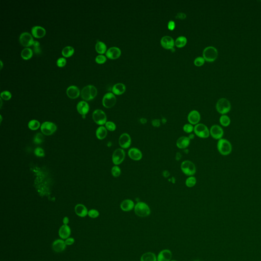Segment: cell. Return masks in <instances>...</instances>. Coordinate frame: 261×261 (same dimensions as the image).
Listing matches in <instances>:
<instances>
[{
    "label": "cell",
    "instance_id": "9f6ffc18",
    "mask_svg": "<svg viewBox=\"0 0 261 261\" xmlns=\"http://www.w3.org/2000/svg\"><path fill=\"white\" fill-rule=\"evenodd\" d=\"M140 121H141V123L142 124H145V123H146V119H145V118H141V119L140 120Z\"/></svg>",
    "mask_w": 261,
    "mask_h": 261
},
{
    "label": "cell",
    "instance_id": "d6a6232c",
    "mask_svg": "<svg viewBox=\"0 0 261 261\" xmlns=\"http://www.w3.org/2000/svg\"><path fill=\"white\" fill-rule=\"evenodd\" d=\"M74 48L71 46H67L63 48L62 51V54L65 57H70L73 55L74 53Z\"/></svg>",
    "mask_w": 261,
    "mask_h": 261
},
{
    "label": "cell",
    "instance_id": "f1b7e54d",
    "mask_svg": "<svg viewBox=\"0 0 261 261\" xmlns=\"http://www.w3.org/2000/svg\"><path fill=\"white\" fill-rule=\"evenodd\" d=\"M141 261H157V257L152 252H145L143 254L140 258Z\"/></svg>",
    "mask_w": 261,
    "mask_h": 261
},
{
    "label": "cell",
    "instance_id": "ac0fdd59",
    "mask_svg": "<svg viewBox=\"0 0 261 261\" xmlns=\"http://www.w3.org/2000/svg\"><path fill=\"white\" fill-rule=\"evenodd\" d=\"M121 50L117 47H111L109 48L106 53L107 57L111 59H116L121 55Z\"/></svg>",
    "mask_w": 261,
    "mask_h": 261
},
{
    "label": "cell",
    "instance_id": "74e56055",
    "mask_svg": "<svg viewBox=\"0 0 261 261\" xmlns=\"http://www.w3.org/2000/svg\"><path fill=\"white\" fill-rule=\"evenodd\" d=\"M121 169L118 165H115L111 169V174L115 178L120 177L121 175Z\"/></svg>",
    "mask_w": 261,
    "mask_h": 261
},
{
    "label": "cell",
    "instance_id": "7402d4cb",
    "mask_svg": "<svg viewBox=\"0 0 261 261\" xmlns=\"http://www.w3.org/2000/svg\"><path fill=\"white\" fill-rule=\"evenodd\" d=\"M65 242L62 240L58 239L55 241L52 244V248L55 252H61L66 248Z\"/></svg>",
    "mask_w": 261,
    "mask_h": 261
},
{
    "label": "cell",
    "instance_id": "7c38bea8",
    "mask_svg": "<svg viewBox=\"0 0 261 261\" xmlns=\"http://www.w3.org/2000/svg\"><path fill=\"white\" fill-rule=\"evenodd\" d=\"M19 41L23 46L25 47H31L33 44V38L28 32H23L19 36Z\"/></svg>",
    "mask_w": 261,
    "mask_h": 261
},
{
    "label": "cell",
    "instance_id": "816d5d0a",
    "mask_svg": "<svg viewBox=\"0 0 261 261\" xmlns=\"http://www.w3.org/2000/svg\"><path fill=\"white\" fill-rule=\"evenodd\" d=\"M186 18V15L184 13H178L177 16L175 17L176 19H184Z\"/></svg>",
    "mask_w": 261,
    "mask_h": 261
},
{
    "label": "cell",
    "instance_id": "cb8c5ba5",
    "mask_svg": "<svg viewBox=\"0 0 261 261\" xmlns=\"http://www.w3.org/2000/svg\"><path fill=\"white\" fill-rule=\"evenodd\" d=\"M77 109L80 114L85 115L89 112V106L85 101H80L77 105Z\"/></svg>",
    "mask_w": 261,
    "mask_h": 261
},
{
    "label": "cell",
    "instance_id": "1f68e13d",
    "mask_svg": "<svg viewBox=\"0 0 261 261\" xmlns=\"http://www.w3.org/2000/svg\"><path fill=\"white\" fill-rule=\"evenodd\" d=\"M33 56V51L29 48H26L23 50L21 53V56L25 60H28L31 58Z\"/></svg>",
    "mask_w": 261,
    "mask_h": 261
},
{
    "label": "cell",
    "instance_id": "60d3db41",
    "mask_svg": "<svg viewBox=\"0 0 261 261\" xmlns=\"http://www.w3.org/2000/svg\"><path fill=\"white\" fill-rule=\"evenodd\" d=\"M105 127L107 130L109 131H114L116 128V125L112 121H107L105 124Z\"/></svg>",
    "mask_w": 261,
    "mask_h": 261
},
{
    "label": "cell",
    "instance_id": "5b68a950",
    "mask_svg": "<svg viewBox=\"0 0 261 261\" xmlns=\"http://www.w3.org/2000/svg\"><path fill=\"white\" fill-rule=\"evenodd\" d=\"M216 109L218 112L220 114L225 115L230 111L231 104L228 99L225 98H221L216 103Z\"/></svg>",
    "mask_w": 261,
    "mask_h": 261
},
{
    "label": "cell",
    "instance_id": "6f0895ef",
    "mask_svg": "<svg viewBox=\"0 0 261 261\" xmlns=\"http://www.w3.org/2000/svg\"><path fill=\"white\" fill-rule=\"evenodd\" d=\"M189 138L191 140V139H193L194 138V135L192 133H191V134H190L189 136Z\"/></svg>",
    "mask_w": 261,
    "mask_h": 261
},
{
    "label": "cell",
    "instance_id": "e0dca14e",
    "mask_svg": "<svg viewBox=\"0 0 261 261\" xmlns=\"http://www.w3.org/2000/svg\"><path fill=\"white\" fill-rule=\"evenodd\" d=\"M200 118V114L199 111L196 110L191 111L188 114L187 117L189 123L193 125H196L199 124Z\"/></svg>",
    "mask_w": 261,
    "mask_h": 261
},
{
    "label": "cell",
    "instance_id": "9c48e42d",
    "mask_svg": "<svg viewBox=\"0 0 261 261\" xmlns=\"http://www.w3.org/2000/svg\"><path fill=\"white\" fill-rule=\"evenodd\" d=\"M57 129V127L55 124L50 121H45L42 123L40 127V130L42 134L45 135H51L54 134Z\"/></svg>",
    "mask_w": 261,
    "mask_h": 261
},
{
    "label": "cell",
    "instance_id": "d4e9b609",
    "mask_svg": "<svg viewBox=\"0 0 261 261\" xmlns=\"http://www.w3.org/2000/svg\"><path fill=\"white\" fill-rule=\"evenodd\" d=\"M80 90L79 88L74 85L69 86L66 90V94L69 98L72 99H75L80 95Z\"/></svg>",
    "mask_w": 261,
    "mask_h": 261
},
{
    "label": "cell",
    "instance_id": "603a6c76",
    "mask_svg": "<svg viewBox=\"0 0 261 261\" xmlns=\"http://www.w3.org/2000/svg\"><path fill=\"white\" fill-rule=\"evenodd\" d=\"M31 32L33 36L37 38H42L46 34L45 29L39 26L33 27L31 30Z\"/></svg>",
    "mask_w": 261,
    "mask_h": 261
},
{
    "label": "cell",
    "instance_id": "7bdbcfd3",
    "mask_svg": "<svg viewBox=\"0 0 261 261\" xmlns=\"http://www.w3.org/2000/svg\"><path fill=\"white\" fill-rule=\"evenodd\" d=\"M33 48L34 52L36 54H40L41 52V48L40 47V42L37 41H34L33 44L32 45Z\"/></svg>",
    "mask_w": 261,
    "mask_h": 261
},
{
    "label": "cell",
    "instance_id": "277c9868",
    "mask_svg": "<svg viewBox=\"0 0 261 261\" xmlns=\"http://www.w3.org/2000/svg\"><path fill=\"white\" fill-rule=\"evenodd\" d=\"M181 169L183 173L188 177L193 176L196 172V165L190 160L183 161L181 164Z\"/></svg>",
    "mask_w": 261,
    "mask_h": 261
},
{
    "label": "cell",
    "instance_id": "836d02e7",
    "mask_svg": "<svg viewBox=\"0 0 261 261\" xmlns=\"http://www.w3.org/2000/svg\"><path fill=\"white\" fill-rule=\"evenodd\" d=\"M187 40L185 36H179L175 40V45L179 48L185 47L187 44Z\"/></svg>",
    "mask_w": 261,
    "mask_h": 261
},
{
    "label": "cell",
    "instance_id": "bcb514c9",
    "mask_svg": "<svg viewBox=\"0 0 261 261\" xmlns=\"http://www.w3.org/2000/svg\"><path fill=\"white\" fill-rule=\"evenodd\" d=\"M107 58L106 56L103 55H99L96 56L95 58V61L99 64H103L106 61Z\"/></svg>",
    "mask_w": 261,
    "mask_h": 261
},
{
    "label": "cell",
    "instance_id": "4316f807",
    "mask_svg": "<svg viewBox=\"0 0 261 261\" xmlns=\"http://www.w3.org/2000/svg\"><path fill=\"white\" fill-rule=\"evenodd\" d=\"M74 210L76 214L81 217H84L87 215L88 213L87 209L83 204H78L76 205Z\"/></svg>",
    "mask_w": 261,
    "mask_h": 261
},
{
    "label": "cell",
    "instance_id": "db71d44e",
    "mask_svg": "<svg viewBox=\"0 0 261 261\" xmlns=\"http://www.w3.org/2000/svg\"><path fill=\"white\" fill-rule=\"evenodd\" d=\"M63 222L64 223V225H67L69 222V218L67 217H65L63 220Z\"/></svg>",
    "mask_w": 261,
    "mask_h": 261
},
{
    "label": "cell",
    "instance_id": "3957f363",
    "mask_svg": "<svg viewBox=\"0 0 261 261\" xmlns=\"http://www.w3.org/2000/svg\"><path fill=\"white\" fill-rule=\"evenodd\" d=\"M98 94V91L94 85H89L83 88L81 93V97L85 101H91L94 99Z\"/></svg>",
    "mask_w": 261,
    "mask_h": 261
},
{
    "label": "cell",
    "instance_id": "8d00e7d4",
    "mask_svg": "<svg viewBox=\"0 0 261 261\" xmlns=\"http://www.w3.org/2000/svg\"><path fill=\"white\" fill-rule=\"evenodd\" d=\"M28 128L30 130H33V131L38 130V128L41 127L40 122L38 120H30L29 122V123H28Z\"/></svg>",
    "mask_w": 261,
    "mask_h": 261
},
{
    "label": "cell",
    "instance_id": "91938a15",
    "mask_svg": "<svg viewBox=\"0 0 261 261\" xmlns=\"http://www.w3.org/2000/svg\"><path fill=\"white\" fill-rule=\"evenodd\" d=\"M171 261H176V260H171Z\"/></svg>",
    "mask_w": 261,
    "mask_h": 261
},
{
    "label": "cell",
    "instance_id": "d590c367",
    "mask_svg": "<svg viewBox=\"0 0 261 261\" xmlns=\"http://www.w3.org/2000/svg\"><path fill=\"white\" fill-rule=\"evenodd\" d=\"M197 182V179L196 177L193 176H190L186 179L185 181V185L188 188H192L196 186Z\"/></svg>",
    "mask_w": 261,
    "mask_h": 261
},
{
    "label": "cell",
    "instance_id": "ba28073f",
    "mask_svg": "<svg viewBox=\"0 0 261 261\" xmlns=\"http://www.w3.org/2000/svg\"><path fill=\"white\" fill-rule=\"evenodd\" d=\"M125 157V152L124 149L118 148L114 150L112 155V162L115 165H119L122 163Z\"/></svg>",
    "mask_w": 261,
    "mask_h": 261
},
{
    "label": "cell",
    "instance_id": "30bf717a",
    "mask_svg": "<svg viewBox=\"0 0 261 261\" xmlns=\"http://www.w3.org/2000/svg\"><path fill=\"white\" fill-rule=\"evenodd\" d=\"M92 118L95 123L99 125L103 126L107 123L106 115L102 110H95L92 114Z\"/></svg>",
    "mask_w": 261,
    "mask_h": 261
},
{
    "label": "cell",
    "instance_id": "52a82bcc",
    "mask_svg": "<svg viewBox=\"0 0 261 261\" xmlns=\"http://www.w3.org/2000/svg\"><path fill=\"white\" fill-rule=\"evenodd\" d=\"M194 133L196 136L200 138H208L210 136V129L204 124L199 123L194 125Z\"/></svg>",
    "mask_w": 261,
    "mask_h": 261
},
{
    "label": "cell",
    "instance_id": "ab89813d",
    "mask_svg": "<svg viewBox=\"0 0 261 261\" xmlns=\"http://www.w3.org/2000/svg\"><path fill=\"white\" fill-rule=\"evenodd\" d=\"M44 137L43 135L40 133H38L36 134L35 137L34 138V143L36 145H39L42 143L44 141Z\"/></svg>",
    "mask_w": 261,
    "mask_h": 261
},
{
    "label": "cell",
    "instance_id": "8fae6325",
    "mask_svg": "<svg viewBox=\"0 0 261 261\" xmlns=\"http://www.w3.org/2000/svg\"><path fill=\"white\" fill-rule=\"evenodd\" d=\"M103 105L106 108H111L114 106L116 103V98L115 95L111 92H108L104 95L103 98Z\"/></svg>",
    "mask_w": 261,
    "mask_h": 261
},
{
    "label": "cell",
    "instance_id": "c3c4849f",
    "mask_svg": "<svg viewBox=\"0 0 261 261\" xmlns=\"http://www.w3.org/2000/svg\"><path fill=\"white\" fill-rule=\"evenodd\" d=\"M66 63V60L64 58H60L57 61V65L60 67H64Z\"/></svg>",
    "mask_w": 261,
    "mask_h": 261
},
{
    "label": "cell",
    "instance_id": "94428289",
    "mask_svg": "<svg viewBox=\"0 0 261 261\" xmlns=\"http://www.w3.org/2000/svg\"><path fill=\"white\" fill-rule=\"evenodd\" d=\"M198 261V260H196V261Z\"/></svg>",
    "mask_w": 261,
    "mask_h": 261
},
{
    "label": "cell",
    "instance_id": "6da1fadb",
    "mask_svg": "<svg viewBox=\"0 0 261 261\" xmlns=\"http://www.w3.org/2000/svg\"><path fill=\"white\" fill-rule=\"evenodd\" d=\"M134 210L135 214L140 217H146L151 213L149 205L143 201H139L137 203Z\"/></svg>",
    "mask_w": 261,
    "mask_h": 261
},
{
    "label": "cell",
    "instance_id": "f546056e",
    "mask_svg": "<svg viewBox=\"0 0 261 261\" xmlns=\"http://www.w3.org/2000/svg\"><path fill=\"white\" fill-rule=\"evenodd\" d=\"M107 135V130L106 127L101 126L99 127L96 131V136L99 140H103Z\"/></svg>",
    "mask_w": 261,
    "mask_h": 261
},
{
    "label": "cell",
    "instance_id": "4dcf8cb0",
    "mask_svg": "<svg viewBox=\"0 0 261 261\" xmlns=\"http://www.w3.org/2000/svg\"><path fill=\"white\" fill-rule=\"evenodd\" d=\"M95 50L96 52L99 54H104L106 52H107L106 45L102 41H98L95 44Z\"/></svg>",
    "mask_w": 261,
    "mask_h": 261
},
{
    "label": "cell",
    "instance_id": "680465c9",
    "mask_svg": "<svg viewBox=\"0 0 261 261\" xmlns=\"http://www.w3.org/2000/svg\"><path fill=\"white\" fill-rule=\"evenodd\" d=\"M1 69H2V67H3V62L2 61H1Z\"/></svg>",
    "mask_w": 261,
    "mask_h": 261
},
{
    "label": "cell",
    "instance_id": "681fc988",
    "mask_svg": "<svg viewBox=\"0 0 261 261\" xmlns=\"http://www.w3.org/2000/svg\"><path fill=\"white\" fill-rule=\"evenodd\" d=\"M175 27V22L172 21H170L168 23V28L169 30L170 31H173Z\"/></svg>",
    "mask_w": 261,
    "mask_h": 261
},
{
    "label": "cell",
    "instance_id": "83f0119b",
    "mask_svg": "<svg viewBox=\"0 0 261 261\" xmlns=\"http://www.w3.org/2000/svg\"><path fill=\"white\" fill-rule=\"evenodd\" d=\"M125 90H126V87L124 84L120 83H117L114 85L113 87V94L120 95L124 94Z\"/></svg>",
    "mask_w": 261,
    "mask_h": 261
},
{
    "label": "cell",
    "instance_id": "ffe728a7",
    "mask_svg": "<svg viewBox=\"0 0 261 261\" xmlns=\"http://www.w3.org/2000/svg\"><path fill=\"white\" fill-rule=\"evenodd\" d=\"M172 258V253L170 250H162L159 252L157 256V261H171Z\"/></svg>",
    "mask_w": 261,
    "mask_h": 261
},
{
    "label": "cell",
    "instance_id": "44dd1931",
    "mask_svg": "<svg viewBox=\"0 0 261 261\" xmlns=\"http://www.w3.org/2000/svg\"><path fill=\"white\" fill-rule=\"evenodd\" d=\"M190 139L187 136H182L178 138L176 142V145L179 149H187L190 144Z\"/></svg>",
    "mask_w": 261,
    "mask_h": 261
},
{
    "label": "cell",
    "instance_id": "484cf974",
    "mask_svg": "<svg viewBox=\"0 0 261 261\" xmlns=\"http://www.w3.org/2000/svg\"><path fill=\"white\" fill-rule=\"evenodd\" d=\"M70 234H71V230L69 226H68L67 225H63L59 230V236L63 239L69 238V237L70 236Z\"/></svg>",
    "mask_w": 261,
    "mask_h": 261
},
{
    "label": "cell",
    "instance_id": "7a4b0ae2",
    "mask_svg": "<svg viewBox=\"0 0 261 261\" xmlns=\"http://www.w3.org/2000/svg\"><path fill=\"white\" fill-rule=\"evenodd\" d=\"M217 147L219 153L222 156L230 155L233 150L232 144L226 139H219L218 141Z\"/></svg>",
    "mask_w": 261,
    "mask_h": 261
},
{
    "label": "cell",
    "instance_id": "f35d334b",
    "mask_svg": "<svg viewBox=\"0 0 261 261\" xmlns=\"http://www.w3.org/2000/svg\"><path fill=\"white\" fill-rule=\"evenodd\" d=\"M194 126H193V125L189 123L184 124L183 127V130L187 134H191L193 132H194Z\"/></svg>",
    "mask_w": 261,
    "mask_h": 261
},
{
    "label": "cell",
    "instance_id": "2e32d148",
    "mask_svg": "<svg viewBox=\"0 0 261 261\" xmlns=\"http://www.w3.org/2000/svg\"><path fill=\"white\" fill-rule=\"evenodd\" d=\"M161 44L163 48L166 50H172L175 45V41L171 37L169 36H165L161 40Z\"/></svg>",
    "mask_w": 261,
    "mask_h": 261
},
{
    "label": "cell",
    "instance_id": "4fadbf2b",
    "mask_svg": "<svg viewBox=\"0 0 261 261\" xmlns=\"http://www.w3.org/2000/svg\"><path fill=\"white\" fill-rule=\"evenodd\" d=\"M210 134L213 138L219 140L222 138L224 135V131L220 125L214 124L210 128Z\"/></svg>",
    "mask_w": 261,
    "mask_h": 261
},
{
    "label": "cell",
    "instance_id": "f6af8a7d",
    "mask_svg": "<svg viewBox=\"0 0 261 261\" xmlns=\"http://www.w3.org/2000/svg\"><path fill=\"white\" fill-rule=\"evenodd\" d=\"M205 60L203 57H198L194 60V63L196 66H201L204 64Z\"/></svg>",
    "mask_w": 261,
    "mask_h": 261
},
{
    "label": "cell",
    "instance_id": "d6986e66",
    "mask_svg": "<svg viewBox=\"0 0 261 261\" xmlns=\"http://www.w3.org/2000/svg\"><path fill=\"white\" fill-rule=\"evenodd\" d=\"M135 206V204L134 202L132 200L126 199L122 201L120 205V207L123 211L130 212L134 209Z\"/></svg>",
    "mask_w": 261,
    "mask_h": 261
},
{
    "label": "cell",
    "instance_id": "f5cc1de1",
    "mask_svg": "<svg viewBox=\"0 0 261 261\" xmlns=\"http://www.w3.org/2000/svg\"><path fill=\"white\" fill-rule=\"evenodd\" d=\"M152 124L154 127H158L160 125V121L159 120H152Z\"/></svg>",
    "mask_w": 261,
    "mask_h": 261
},
{
    "label": "cell",
    "instance_id": "7dc6e473",
    "mask_svg": "<svg viewBox=\"0 0 261 261\" xmlns=\"http://www.w3.org/2000/svg\"><path fill=\"white\" fill-rule=\"evenodd\" d=\"M88 215H89V217L92 218H97L99 216V213L98 211L95 209H91L88 211Z\"/></svg>",
    "mask_w": 261,
    "mask_h": 261
},
{
    "label": "cell",
    "instance_id": "e575fe53",
    "mask_svg": "<svg viewBox=\"0 0 261 261\" xmlns=\"http://www.w3.org/2000/svg\"><path fill=\"white\" fill-rule=\"evenodd\" d=\"M220 124L224 127L229 126L230 124V119L228 115H222L219 118Z\"/></svg>",
    "mask_w": 261,
    "mask_h": 261
},
{
    "label": "cell",
    "instance_id": "8992f818",
    "mask_svg": "<svg viewBox=\"0 0 261 261\" xmlns=\"http://www.w3.org/2000/svg\"><path fill=\"white\" fill-rule=\"evenodd\" d=\"M218 51L214 47L210 46L204 48L203 51V58L206 61L213 62L218 57Z\"/></svg>",
    "mask_w": 261,
    "mask_h": 261
},
{
    "label": "cell",
    "instance_id": "9a60e30c",
    "mask_svg": "<svg viewBox=\"0 0 261 261\" xmlns=\"http://www.w3.org/2000/svg\"><path fill=\"white\" fill-rule=\"evenodd\" d=\"M128 155L130 159L135 161L141 160L143 157L141 151L136 147L130 148L128 152Z\"/></svg>",
    "mask_w": 261,
    "mask_h": 261
},
{
    "label": "cell",
    "instance_id": "ee69618b",
    "mask_svg": "<svg viewBox=\"0 0 261 261\" xmlns=\"http://www.w3.org/2000/svg\"><path fill=\"white\" fill-rule=\"evenodd\" d=\"M1 96L2 99L8 101L11 98L12 95L8 91H5L2 92L1 94Z\"/></svg>",
    "mask_w": 261,
    "mask_h": 261
},
{
    "label": "cell",
    "instance_id": "b9f144b4",
    "mask_svg": "<svg viewBox=\"0 0 261 261\" xmlns=\"http://www.w3.org/2000/svg\"><path fill=\"white\" fill-rule=\"evenodd\" d=\"M34 154L38 157H44L45 156V153L41 147H37L34 150Z\"/></svg>",
    "mask_w": 261,
    "mask_h": 261
},
{
    "label": "cell",
    "instance_id": "11a10c76",
    "mask_svg": "<svg viewBox=\"0 0 261 261\" xmlns=\"http://www.w3.org/2000/svg\"><path fill=\"white\" fill-rule=\"evenodd\" d=\"M163 175L165 178H167V177H169V175H170V173L168 171H164L163 172Z\"/></svg>",
    "mask_w": 261,
    "mask_h": 261
},
{
    "label": "cell",
    "instance_id": "f907efd6",
    "mask_svg": "<svg viewBox=\"0 0 261 261\" xmlns=\"http://www.w3.org/2000/svg\"><path fill=\"white\" fill-rule=\"evenodd\" d=\"M66 245H71L73 244L74 242V239L73 238H69L66 239L65 241Z\"/></svg>",
    "mask_w": 261,
    "mask_h": 261
},
{
    "label": "cell",
    "instance_id": "5bb4252c",
    "mask_svg": "<svg viewBox=\"0 0 261 261\" xmlns=\"http://www.w3.org/2000/svg\"><path fill=\"white\" fill-rule=\"evenodd\" d=\"M118 143L121 149H128L131 145V137L128 133H123L119 138Z\"/></svg>",
    "mask_w": 261,
    "mask_h": 261
}]
</instances>
